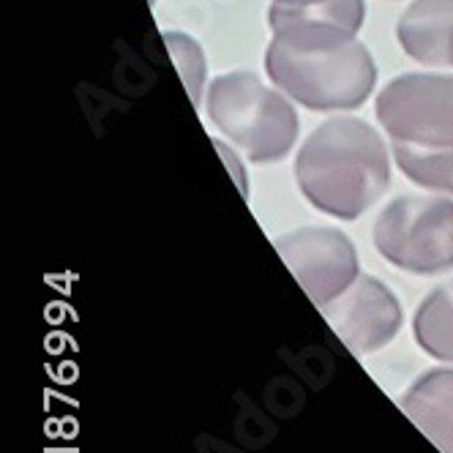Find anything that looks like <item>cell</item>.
Returning a JSON list of instances; mask_svg holds the SVG:
<instances>
[{
    "label": "cell",
    "instance_id": "7",
    "mask_svg": "<svg viewBox=\"0 0 453 453\" xmlns=\"http://www.w3.org/2000/svg\"><path fill=\"white\" fill-rule=\"evenodd\" d=\"M331 331L355 355L382 349L402 331V306L394 293L374 276H358L342 296L319 306Z\"/></svg>",
    "mask_w": 453,
    "mask_h": 453
},
{
    "label": "cell",
    "instance_id": "3",
    "mask_svg": "<svg viewBox=\"0 0 453 453\" xmlns=\"http://www.w3.org/2000/svg\"><path fill=\"white\" fill-rule=\"evenodd\" d=\"M208 115L251 161H281L298 140V112L251 72L221 74L208 88Z\"/></svg>",
    "mask_w": 453,
    "mask_h": 453
},
{
    "label": "cell",
    "instance_id": "1",
    "mask_svg": "<svg viewBox=\"0 0 453 453\" xmlns=\"http://www.w3.org/2000/svg\"><path fill=\"white\" fill-rule=\"evenodd\" d=\"M364 14V0L273 4L268 14L273 39L265 52L273 85L314 112L361 107L377 82L369 50L355 39Z\"/></svg>",
    "mask_w": 453,
    "mask_h": 453
},
{
    "label": "cell",
    "instance_id": "9",
    "mask_svg": "<svg viewBox=\"0 0 453 453\" xmlns=\"http://www.w3.org/2000/svg\"><path fill=\"white\" fill-rule=\"evenodd\" d=\"M402 410L442 453H453V369L420 374L402 396Z\"/></svg>",
    "mask_w": 453,
    "mask_h": 453
},
{
    "label": "cell",
    "instance_id": "5",
    "mask_svg": "<svg viewBox=\"0 0 453 453\" xmlns=\"http://www.w3.org/2000/svg\"><path fill=\"white\" fill-rule=\"evenodd\" d=\"M377 118L394 142L453 148V77H396L377 96Z\"/></svg>",
    "mask_w": 453,
    "mask_h": 453
},
{
    "label": "cell",
    "instance_id": "2",
    "mask_svg": "<svg viewBox=\"0 0 453 453\" xmlns=\"http://www.w3.org/2000/svg\"><path fill=\"white\" fill-rule=\"evenodd\" d=\"M296 178L303 197L322 213L358 219L391 180L382 137L361 118H331L303 142Z\"/></svg>",
    "mask_w": 453,
    "mask_h": 453
},
{
    "label": "cell",
    "instance_id": "12",
    "mask_svg": "<svg viewBox=\"0 0 453 453\" xmlns=\"http://www.w3.org/2000/svg\"><path fill=\"white\" fill-rule=\"evenodd\" d=\"M165 42L170 47V55L175 58V63L180 66V77L188 85L191 99L200 102V82H203V74H205V60H203L200 47L194 44L188 36H178V34H167Z\"/></svg>",
    "mask_w": 453,
    "mask_h": 453
},
{
    "label": "cell",
    "instance_id": "8",
    "mask_svg": "<svg viewBox=\"0 0 453 453\" xmlns=\"http://www.w3.org/2000/svg\"><path fill=\"white\" fill-rule=\"evenodd\" d=\"M402 50L424 66H453V0H415L396 25Z\"/></svg>",
    "mask_w": 453,
    "mask_h": 453
},
{
    "label": "cell",
    "instance_id": "11",
    "mask_svg": "<svg viewBox=\"0 0 453 453\" xmlns=\"http://www.w3.org/2000/svg\"><path fill=\"white\" fill-rule=\"evenodd\" d=\"M394 156L399 170L412 183L453 197V148H420L394 142Z\"/></svg>",
    "mask_w": 453,
    "mask_h": 453
},
{
    "label": "cell",
    "instance_id": "6",
    "mask_svg": "<svg viewBox=\"0 0 453 453\" xmlns=\"http://www.w3.org/2000/svg\"><path fill=\"white\" fill-rule=\"evenodd\" d=\"M276 251L317 306L331 303L361 276L355 246L331 226H301L279 235Z\"/></svg>",
    "mask_w": 453,
    "mask_h": 453
},
{
    "label": "cell",
    "instance_id": "10",
    "mask_svg": "<svg viewBox=\"0 0 453 453\" xmlns=\"http://www.w3.org/2000/svg\"><path fill=\"white\" fill-rule=\"evenodd\" d=\"M415 342L437 361L453 364V279L420 301L412 319Z\"/></svg>",
    "mask_w": 453,
    "mask_h": 453
},
{
    "label": "cell",
    "instance_id": "13",
    "mask_svg": "<svg viewBox=\"0 0 453 453\" xmlns=\"http://www.w3.org/2000/svg\"><path fill=\"white\" fill-rule=\"evenodd\" d=\"M276 4H289V6H309V4H322V0H276Z\"/></svg>",
    "mask_w": 453,
    "mask_h": 453
},
{
    "label": "cell",
    "instance_id": "4",
    "mask_svg": "<svg viewBox=\"0 0 453 453\" xmlns=\"http://www.w3.org/2000/svg\"><path fill=\"white\" fill-rule=\"evenodd\" d=\"M374 246L388 263L418 276L453 268V200L396 197L374 221Z\"/></svg>",
    "mask_w": 453,
    "mask_h": 453
}]
</instances>
